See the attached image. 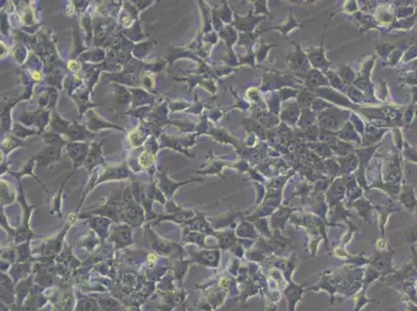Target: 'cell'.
<instances>
[{
  "label": "cell",
  "instance_id": "obj_1",
  "mask_svg": "<svg viewBox=\"0 0 417 311\" xmlns=\"http://www.w3.org/2000/svg\"><path fill=\"white\" fill-rule=\"evenodd\" d=\"M138 161H139V164H140V166H141V167L147 168V167H150L151 165H152V164L154 163V161H155V158H154V156H153L152 154H150V152L143 151L142 154L139 156Z\"/></svg>",
  "mask_w": 417,
  "mask_h": 311
},
{
  "label": "cell",
  "instance_id": "obj_2",
  "mask_svg": "<svg viewBox=\"0 0 417 311\" xmlns=\"http://www.w3.org/2000/svg\"><path fill=\"white\" fill-rule=\"evenodd\" d=\"M129 139H130V142L132 143L133 146H140L143 143V141H144V138H143L142 134L139 132L138 130L133 131V132L130 134Z\"/></svg>",
  "mask_w": 417,
  "mask_h": 311
},
{
  "label": "cell",
  "instance_id": "obj_3",
  "mask_svg": "<svg viewBox=\"0 0 417 311\" xmlns=\"http://www.w3.org/2000/svg\"><path fill=\"white\" fill-rule=\"evenodd\" d=\"M69 68L71 71H77L79 68V64L77 63L76 61H74V60H71L70 62H69Z\"/></svg>",
  "mask_w": 417,
  "mask_h": 311
},
{
  "label": "cell",
  "instance_id": "obj_4",
  "mask_svg": "<svg viewBox=\"0 0 417 311\" xmlns=\"http://www.w3.org/2000/svg\"><path fill=\"white\" fill-rule=\"evenodd\" d=\"M32 78L39 81V80H41L42 76H41V74H39V72H33V73H32Z\"/></svg>",
  "mask_w": 417,
  "mask_h": 311
},
{
  "label": "cell",
  "instance_id": "obj_5",
  "mask_svg": "<svg viewBox=\"0 0 417 311\" xmlns=\"http://www.w3.org/2000/svg\"><path fill=\"white\" fill-rule=\"evenodd\" d=\"M155 260H156V256H155V255L150 254V255H149V261H150V262L152 263V262H154V261H155Z\"/></svg>",
  "mask_w": 417,
  "mask_h": 311
}]
</instances>
